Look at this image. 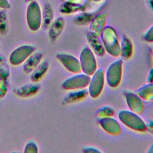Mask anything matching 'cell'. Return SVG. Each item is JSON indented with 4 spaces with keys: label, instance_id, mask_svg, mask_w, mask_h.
Masks as SVG:
<instances>
[{
    "label": "cell",
    "instance_id": "1",
    "mask_svg": "<svg viewBox=\"0 0 153 153\" xmlns=\"http://www.w3.org/2000/svg\"><path fill=\"white\" fill-rule=\"evenodd\" d=\"M119 120L126 127L137 132H144L147 130L146 123L137 114L130 110L123 109L118 112Z\"/></svg>",
    "mask_w": 153,
    "mask_h": 153
},
{
    "label": "cell",
    "instance_id": "2",
    "mask_svg": "<svg viewBox=\"0 0 153 153\" xmlns=\"http://www.w3.org/2000/svg\"><path fill=\"white\" fill-rule=\"evenodd\" d=\"M100 35L105 51L114 57H120V44L115 30L111 27H107L103 30Z\"/></svg>",
    "mask_w": 153,
    "mask_h": 153
},
{
    "label": "cell",
    "instance_id": "3",
    "mask_svg": "<svg viewBox=\"0 0 153 153\" xmlns=\"http://www.w3.org/2000/svg\"><path fill=\"white\" fill-rule=\"evenodd\" d=\"M79 60L81 71L86 75L91 76L97 69L95 54L90 47L83 48L80 53Z\"/></svg>",
    "mask_w": 153,
    "mask_h": 153
},
{
    "label": "cell",
    "instance_id": "4",
    "mask_svg": "<svg viewBox=\"0 0 153 153\" xmlns=\"http://www.w3.org/2000/svg\"><path fill=\"white\" fill-rule=\"evenodd\" d=\"M123 75V60L118 59L112 62L105 73V80L109 87L115 88L121 82Z\"/></svg>",
    "mask_w": 153,
    "mask_h": 153
},
{
    "label": "cell",
    "instance_id": "5",
    "mask_svg": "<svg viewBox=\"0 0 153 153\" xmlns=\"http://www.w3.org/2000/svg\"><path fill=\"white\" fill-rule=\"evenodd\" d=\"M105 81L103 69L100 68L90 76L88 85V95L92 98H97L102 92Z\"/></svg>",
    "mask_w": 153,
    "mask_h": 153
},
{
    "label": "cell",
    "instance_id": "6",
    "mask_svg": "<svg viewBox=\"0 0 153 153\" xmlns=\"http://www.w3.org/2000/svg\"><path fill=\"white\" fill-rule=\"evenodd\" d=\"M36 47L32 45H22L14 49L9 56L10 63L14 66L23 63L35 51Z\"/></svg>",
    "mask_w": 153,
    "mask_h": 153
},
{
    "label": "cell",
    "instance_id": "7",
    "mask_svg": "<svg viewBox=\"0 0 153 153\" xmlns=\"http://www.w3.org/2000/svg\"><path fill=\"white\" fill-rule=\"evenodd\" d=\"M90 79V76L84 73L75 74L63 82L62 87L63 90L69 91L84 89L88 87Z\"/></svg>",
    "mask_w": 153,
    "mask_h": 153
},
{
    "label": "cell",
    "instance_id": "8",
    "mask_svg": "<svg viewBox=\"0 0 153 153\" xmlns=\"http://www.w3.org/2000/svg\"><path fill=\"white\" fill-rule=\"evenodd\" d=\"M56 57L63 66L69 72L73 74L81 72L79 59L75 56L66 53H59L56 54Z\"/></svg>",
    "mask_w": 153,
    "mask_h": 153
},
{
    "label": "cell",
    "instance_id": "9",
    "mask_svg": "<svg viewBox=\"0 0 153 153\" xmlns=\"http://www.w3.org/2000/svg\"><path fill=\"white\" fill-rule=\"evenodd\" d=\"M124 97L129 109L137 114H141L144 110V103L143 100L134 92L126 91Z\"/></svg>",
    "mask_w": 153,
    "mask_h": 153
},
{
    "label": "cell",
    "instance_id": "10",
    "mask_svg": "<svg viewBox=\"0 0 153 153\" xmlns=\"http://www.w3.org/2000/svg\"><path fill=\"white\" fill-rule=\"evenodd\" d=\"M99 123L102 128L109 134L116 136L121 133V128L120 123L112 117L99 118Z\"/></svg>",
    "mask_w": 153,
    "mask_h": 153
},
{
    "label": "cell",
    "instance_id": "11",
    "mask_svg": "<svg viewBox=\"0 0 153 153\" xmlns=\"http://www.w3.org/2000/svg\"><path fill=\"white\" fill-rule=\"evenodd\" d=\"M27 23L28 27L32 31H36L39 29L42 25V16L38 7L34 5L28 8Z\"/></svg>",
    "mask_w": 153,
    "mask_h": 153
},
{
    "label": "cell",
    "instance_id": "12",
    "mask_svg": "<svg viewBox=\"0 0 153 153\" xmlns=\"http://www.w3.org/2000/svg\"><path fill=\"white\" fill-rule=\"evenodd\" d=\"M40 90V84H37L36 82H33L26 84L25 85L14 88L13 93L18 97L27 98L36 95L37 93H39Z\"/></svg>",
    "mask_w": 153,
    "mask_h": 153
},
{
    "label": "cell",
    "instance_id": "13",
    "mask_svg": "<svg viewBox=\"0 0 153 153\" xmlns=\"http://www.w3.org/2000/svg\"><path fill=\"white\" fill-rule=\"evenodd\" d=\"M10 75V69L5 62L0 64V98L4 97L8 91V81Z\"/></svg>",
    "mask_w": 153,
    "mask_h": 153
},
{
    "label": "cell",
    "instance_id": "14",
    "mask_svg": "<svg viewBox=\"0 0 153 153\" xmlns=\"http://www.w3.org/2000/svg\"><path fill=\"white\" fill-rule=\"evenodd\" d=\"M88 95V90L84 89L71 90L63 98L62 103L68 105L84 100Z\"/></svg>",
    "mask_w": 153,
    "mask_h": 153
},
{
    "label": "cell",
    "instance_id": "15",
    "mask_svg": "<svg viewBox=\"0 0 153 153\" xmlns=\"http://www.w3.org/2000/svg\"><path fill=\"white\" fill-rule=\"evenodd\" d=\"M43 54L41 52H34L23 63V70L26 74L31 73L42 62Z\"/></svg>",
    "mask_w": 153,
    "mask_h": 153
},
{
    "label": "cell",
    "instance_id": "16",
    "mask_svg": "<svg viewBox=\"0 0 153 153\" xmlns=\"http://www.w3.org/2000/svg\"><path fill=\"white\" fill-rule=\"evenodd\" d=\"M65 20L62 17H58L53 21L50 26L48 30L49 38L54 41L60 36L65 27Z\"/></svg>",
    "mask_w": 153,
    "mask_h": 153
},
{
    "label": "cell",
    "instance_id": "17",
    "mask_svg": "<svg viewBox=\"0 0 153 153\" xmlns=\"http://www.w3.org/2000/svg\"><path fill=\"white\" fill-rule=\"evenodd\" d=\"M49 68V63L47 61L41 62L30 73V79L32 82H38L46 75Z\"/></svg>",
    "mask_w": 153,
    "mask_h": 153
},
{
    "label": "cell",
    "instance_id": "18",
    "mask_svg": "<svg viewBox=\"0 0 153 153\" xmlns=\"http://www.w3.org/2000/svg\"><path fill=\"white\" fill-rule=\"evenodd\" d=\"M87 41L90 45V48L93 51L94 54L98 56H102L104 55L105 50L102 42L99 39L98 36L90 33L87 35Z\"/></svg>",
    "mask_w": 153,
    "mask_h": 153
},
{
    "label": "cell",
    "instance_id": "19",
    "mask_svg": "<svg viewBox=\"0 0 153 153\" xmlns=\"http://www.w3.org/2000/svg\"><path fill=\"white\" fill-rule=\"evenodd\" d=\"M105 23V16L102 14L97 16L94 19H92V22L90 26L91 33L96 36H100L103 30L104 29V25Z\"/></svg>",
    "mask_w": 153,
    "mask_h": 153
},
{
    "label": "cell",
    "instance_id": "20",
    "mask_svg": "<svg viewBox=\"0 0 153 153\" xmlns=\"http://www.w3.org/2000/svg\"><path fill=\"white\" fill-rule=\"evenodd\" d=\"M133 52V47L131 40L127 36H123L120 44V56L124 59H130Z\"/></svg>",
    "mask_w": 153,
    "mask_h": 153
},
{
    "label": "cell",
    "instance_id": "21",
    "mask_svg": "<svg viewBox=\"0 0 153 153\" xmlns=\"http://www.w3.org/2000/svg\"><path fill=\"white\" fill-rule=\"evenodd\" d=\"M135 93L142 99L146 101H153V82L143 85L137 90Z\"/></svg>",
    "mask_w": 153,
    "mask_h": 153
},
{
    "label": "cell",
    "instance_id": "22",
    "mask_svg": "<svg viewBox=\"0 0 153 153\" xmlns=\"http://www.w3.org/2000/svg\"><path fill=\"white\" fill-rule=\"evenodd\" d=\"M53 19V12L51 7L45 4L42 12V27L47 28L50 26Z\"/></svg>",
    "mask_w": 153,
    "mask_h": 153
},
{
    "label": "cell",
    "instance_id": "23",
    "mask_svg": "<svg viewBox=\"0 0 153 153\" xmlns=\"http://www.w3.org/2000/svg\"><path fill=\"white\" fill-rule=\"evenodd\" d=\"M115 114L114 109L110 106H105L100 108L97 111V117L99 118L113 117Z\"/></svg>",
    "mask_w": 153,
    "mask_h": 153
},
{
    "label": "cell",
    "instance_id": "24",
    "mask_svg": "<svg viewBox=\"0 0 153 153\" xmlns=\"http://www.w3.org/2000/svg\"><path fill=\"white\" fill-rule=\"evenodd\" d=\"M8 30V20L5 11H0V34L5 35Z\"/></svg>",
    "mask_w": 153,
    "mask_h": 153
},
{
    "label": "cell",
    "instance_id": "25",
    "mask_svg": "<svg viewBox=\"0 0 153 153\" xmlns=\"http://www.w3.org/2000/svg\"><path fill=\"white\" fill-rule=\"evenodd\" d=\"M93 16L88 14H83L76 16L74 19V22L78 25H85L90 23L92 20Z\"/></svg>",
    "mask_w": 153,
    "mask_h": 153
},
{
    "label": "cell",
    "instance_id": "26",
    "mask_svg": "<svg viewBox=\"0 0 153 153\" xmlns=\"http://www.w3.org/2000/svg\"><path fill=\"white\" fill-rule=\"evenodd\" d=\"M82 8L79 5L68 4V5H65L64 6L62 7L60 10L63 13L68 14V13H71L75 12L78 10H80Z\"/></svg>",
    "mask_w": 153,
    "mask_h": 153
},
{
    "label": "cell",
    "instance_id": "27",
    "mask_svg": "<svg viewBox=\"0 0 153 153\" xmlns=\"http://www.w3.org/2000/svg\"><path fill=\"white\" fill-rule=\"evenodd\" d=\"M38 152V146L33 140L28 142L25 146L24 152L25 153H37Z\"/></svg>",
    "mask_w": 153,
    "mask_h": 153
},
{
    "label": "cell",
    "instance_id": "28",
    "mask_svg": "<svg viewBox=\"0 0 153 153\" xmlns=\"http://www.w3.org/2000/svg\"><path fill=\"white\" fill-rule=\"evenodd\" d=\"M145 39L148 42H153V26H152L145 35Z\"/></svg>",
    "mask_w": 153,
    "mask_h": 153
},
{
    "label": "cell",
    "instance_id": "29",
    "mask_svg": "<svg viewBox=\"0 0 153 153\" xmlns=\"http://www.w3.org/2000/svg\"><path fill=\"white\" fill-rule=\"evenodd\" d=\"M83 152H102V151L99 149L98 148H95V147H93V146H87V147H85L83 148V150H82Z\"/></svg>",
    "mask_w": 153,
    "mask_h": 153
},
{
    "label": "cell",
    "instance_id": "30",
    "mask_svg": "<svg viewBox=\"0 0 153 153\" xmlns=\"http://www.w3.org/2000/svg\"><path fill=\"white\" fill-rule=\"evenodd\" d=\"M147 82L148 83H151L153 82V68L150 69L148 77H147Z\"/></svg>",
    "mask_w": 153,
    "mask_h": 153
},
{
    "label": "cell",
    "instance_id": "31",
    "mask_svg": "<svg viewBox=\"0 0 153 153\" xmlns=\"http://www.w3.org/2000/svg\"><path fill=\"white\" fill-rule=\"evenodd\" d=\"M147 126V130H149L151 132L153 133V121L149 122L148 124H146Z\"/></svg>",
    "mask_w": 153,
    "mask_h": 153
},
{
    "label": "cell",
    "instance_id": "32",
    "mask_svg": "<svg viewBox=\"0 0 153 153\" xmlns=\"http://www.w3.org/2000/svg\"><path fill=\"white\" fill-rule=\"evenodd\" d=\"M5 62V58L4 56H2V54H0V64Z\"/></svg>",
    "mask_w": 153,
    "mask_h": 153
},
{
    "label": "cell",
    "instance_id": "33",
    "mask_svg": "<svg viewBox=\"0 0 153 153\" xmlns=\"http://www.w3.org/2000/svg\"><path fill=\"white\" fill-rule=\"evenodd\" d=\"M147 152H152L153 153V145H152L147 151Z\"/></svg>",
    "mask_w": 153,
    "mask_h": 153
},
{
    "label": "cell",
    "instance_id": "34",
    "mask_svg": "<svg viewBox=\"0 0 153 153\" xmlns=\"http://www.w3.org/2000/svg\"><path fill=\"white\" fill-rule=\"evenodd\" d=\"M151 51H152V53L153 54V45L151 47Z\"/></svg>",
    "mask_w": 153,
    "mask_h": 153
},
{
    "label": "cell",
    "instance_id": "35",
    "mask_svg": "<svg viewBox=\"0 0 153 153\" xmlns=\"http://www.w3.org/2000/svg\"><path fill=\"white\" fill-rule=\"evenodd\" d=\"M0 48H1V45H0Z\"/></svg>",
    "mask_w": 153,
    "mask_h": 153
}]
</instances>
